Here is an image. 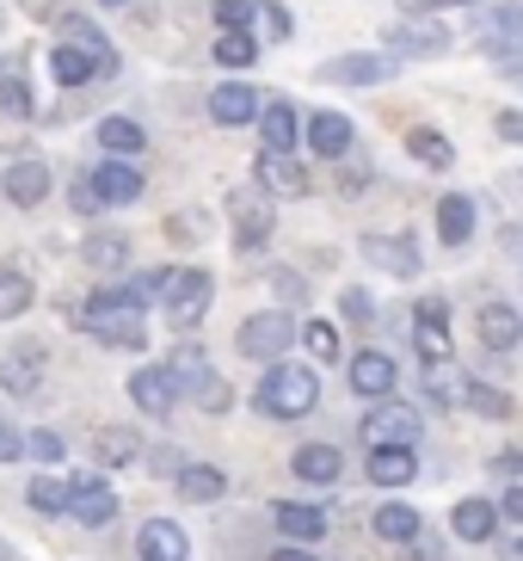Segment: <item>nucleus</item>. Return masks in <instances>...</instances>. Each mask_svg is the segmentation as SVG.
I'll use <instances>...</instances> for the list:
<instances>
[{
	"label": "nucleus",
	"instance_id": "obj_1",
	"mask_svg": "<svg viewBox=\"0 0 523 561\" xmlns=\"http://www.w3.org/2000/svg\"><path fill=\"white\" fill-rule=\"evenodd\" d=\"M259 413H271V420H302V413H314V401H321V377H314L309 364H271L259 382Z\"/></svg>",
	"mask_w": 523,
	"mask_h": 561
},
{
	"label": "nucleus",
	"instance_id": "obj_2",
	"mask_svg": "<svg viewBox=\"0 0 523 561\" xmlns=\"http://www.w3.org/2000/svg\"><path fill=\"white\" fill-rule=\"evenodd\" d=\"M81 328L93 333L98 346H130V352H142L148 346V333H142V309H136L130 297H124V290H98L93 302H86L81 309Z\"/></svg>",
	"mask_w": 523,
	"mask_h": 561
},
{
	"label": "nucleus",
	"instance_id": "obj_3",
	"mask_svg": "<svg viewBox=\"0 0 523 561\" xmlns=\"http://www.w3.org/2000/svg\"><path fill=\"white\" fill-rule=\"evenodd\" d=\"M161 302H166V321H173L179 333H191L197 321L210 314V302H216V278H210V272H185V265L173 272V265H166Z\"/></svg>",
	"mask_w": 523,
	"mask_h": 561
},
{
	"label": "nucleus",
	"instance_id": "obj_4",
	"mask_svg": "<svg viewBox=\"0 0 523 561\" xmlns=\"http://www.w3.org/2000/svg\"><path fill=\"white\" fill-rule=\"evenodd\" d=\"M234 346H241V358L278 364L283 352L295 346V321L283 309H259V314H246L241 328H234Z\"/></svg>",
	"mask_w": 523,
	"mask_h": 561
},
{
	"label": "nucleus",
	"instance_id": "obj_5",
	"mask_svg": "<svg viewBox=\"0 0 523 561\" xmlns=\"http://www.w3.org/2000/svg\"><path fill=\"white\" fill-rule=\"evenodd\" d=\"M229 216H234V248H241V260L246 253H259L265 241H271V198L265 192H234L229 198Z\"/></svg>",
	"mask_w": 523,
	"mask_h": 561
},
{
	"label": "nucleus",
	"instance_id": "obj_6",
	"mask_svg": "<svg viewBox=\"0 0 523 561\" xmlns=\"http://www.w3.org/2000/svg\"><path fill=\"white\" fill-rule=\"evenodd\" d=\"M363 438H370V445H419V408L382 396L376 408H370V420H363Z\"/></svg>",
	"mask_w": 523,
	"mask_h": 561
},
{
	"label": "nucleus",
	"instance_id": "obj_7",
	"mask_svg": "<svg viewBox=\"0 0 523 561\" xmlns=\"http://www.w3.org/2000/svg\"><path fill=\"white\" fill-rule=\"evenodd\" d=\"M44 377H49V352L44 346H13L7 358H0V389L13 401H32L37 389H44Z\"/></svg>",
	"mask_w": 523,
	"mask_h": 561
},
{
	"label": "nucleus",
	"instance_id": "obj_8",
	"mask_svg": "<svg viewBox=\"0 0 523 561\" xmlns=\"http://www.w3.org/2000/svg\"><path fill=\"white\" fill-rule=\"evenodd\" d=\"M130 401L148 413V420H166L173 401H179V382H173L166 364H142V370H130Z\"/></svg>",
	"mask_w": 523,
	"mask_h": 561
},
{
	"label": "nucleus",
	"instance_id": "obj_9",
	"mask_svg": "<svg viewBox=\"0 0 523 561\" xmlns=\"http://www.w3.org/2000/svg\"><path fill=\"white\" fill-rule=\"evenodd\" d=\"M253 180H259L271 198H302V192H309V167L283 149H265L259 161H253Z\"/></svg>",
	"mask_w": 523,
	"mask_h": 561
},
{
	"label": "nucleus",
	"instance_id": "obj_10",
	"mask_svg": "<svg viewBox=\"0 0 523 561\" xmlns=\"http://www.w3.org/2000/svg\"><path fill=\"white\" fill-rule=\"evenodd\" d=\"M302 136H309L314 154L345 161V154H351V142H358V124H351L345 112H314V117H302Z\"/></svg>",
	"mask_w": 523,
	"mask_h": 561
},
{
	"label": "nucleus",
	"instance_id": "obj_11",
	"mask_svg": "<svg viewBox=\"0 0 523 561\" xmlns=\"http://www.w3.org/2000/svg\"><path fill=\"white\" fill-rule=\"evenodd\" d=\"M400 56H339V62L321 68V81H339V87H382L394 81Z\"/></svg>",
	"mask_w": 523,
	"mask_h": 561
},
{
	"label": "nucleus",
	"instance_id": "obj_12",
	"mask_svg": "<svg viewBox=\"0 0 523 561\" xmlns=\"http://www.w3.org/2000/svg\"><path fill=\"white\" fill-rule=\"evenodd\" d=\"M49 161H13L7 173H0V192L19 204V210H32V204H44L49 198Z\"/></svg>",
	"mask_w": 523,
	"mask_h": 561
},
{
	"label": "nucleus",
	"instance_id": "obj_13",
	"mask_svg": "<svg viewBox=\"0 0 523 561\" xmlns=\"http://www.w3.org/2000/svg\"><path fill=\"white\" fill-rule=\"evenodd\" d=\"M394 382H400V370H394L388 352H358V358H351V389H358L363 401L394 396Z\"/></svg>",
	"mask_w": 523,
	"mask_h": 561
},
{
	"label": "nucleus",
	"instance_id": "obj_14",
	"mask_svg": "<svg viewBox=\"0 0 523 561\" xmlns=\"http://www.w3.org/2000/svg\"><path fill=\"white\" fill-rule=\"evenodd\" d=\"M136 556L142 561H185L191 556V537H185L173 518H148L142 537H136Z\"/></svg>",
	"mask_w": 523,
	"mask_h": 561
},
{
	"label": "nucleus",
	"instance_id": "obj_15",
	"mask_svg": "<svg viewBox=\"0 0 523 561\" xmlns=\"http://www.w3.org/2000/svg\"><path fill=\"white\" fill-rule=\"evenodd\" d=\"M68 512H74L86 530H98V525H112V518H117V494L105 488V481L81 476V481H74V500H68Z\"/></svg>",
	"mask_w": 523,
	"mask_h": 561
},
{
	"label": "nucleus",
	"instance_id": "obj_16",
	"mask_svg": "<svg viewBox=\"0 0 523 561\" xmlns=\"http://www.w3.org/2000/svg\"><path fill=\"white\" fill-rule=\"evenodd\" d=\"M412 476H419L412 445H370V481L376 488H407Z\"/></svg>",
	"mask_w": 523,
	"mask_h": 561
},
{
	"label": "nucleus",
	"instance_id": "obj_17",
	"mask_svg": "<svg viewBox=\"0 0 523 561\" xmlns=\"http://www.w3.org/2000/svg\"><path fill=\"white\" fill-rule=\"evenodd\" d=\"M259 93H253V87L246 81H229V87H216L210 93V117L216 124H259Z\"/></svg>",
	"mask_w": 523,
	"mask_h": 561
},
{
	"label": "nucleus",
	"instance_id": "obj_18",
	"mask_svg": "<svg viewBox=\"0 0 523 561\" xmlns=\"http://www.w3.org/2000/svg\"><path fill=\"white\" fill-rule=\"evenodd\" d=\"M271 518H278V530L290 537V543H321V537H327V525H333L321 506H295V500H278V512H271Z\"/></svg>",
	"mask_w": 523,
	"mask_h": 561
},
{
	"label": "nucleus",
	"instance_id": "obj_19",
	"mask_svg": "<svg viewBox=\"0 0 523 561\" xmlns=\"http://www.w3.org/2000/svg\"><path fill=\"white\" fill-rule=\"evenodd\" d=\"M93 192H98V204H136L142 198V173L130 161H98Z\"/></svg>",
	"mask_w": 523,
	"mask_h": 561
},
{
	"label": "nucleus",
	"instance_id": "obj_20",
	"mask_svg": "<svg viewBox=\"0 0 523 561\" xmlns=\"http://www.w3.org/2000/svg\"><path fill=\"white\" fill-rule=\"evenodd\" d=\"M450 530H456L462 543H492V530H499V506H492V500H456Z\"/></svg>",
	"mask_w": 523,
	"mask_h": 561
},
{
	"label": "nucleus",
	"instance_id": "obj_21",
	"mask_svg": "<svg viewBox=\"0 0 523 561\" xmlns=\"http://www.w3.org/2000/svg\"><path fill=\"white\" fill-rule=\"evenodd\" d=\"M518 340H523V314L511 309V302H487V309H480V346L511 352Z\"/></svg>",
	"mask_w": 523,
	"mask_h": 561
},
{
	"label": "nucleus",
	"instance_id": "obj_22",
	"mask_svg": "<svg viewBox=\"0 0 523 561\" xmlns=\"http://www.w3.org/2000/svg\"><path fill=\"white\" fill-rule=\"evenodd\" d=\"M363 260L370 265H382V272H400V278H412L419 272V248L412 241H400V234H363Z\"/></svg>",
	"mask_w": 523,
	"mask_h": 561
},
{
	"label": "nucleus",
	"instance_id": "obj_23",
	"mask_svg": "<svg viewBox=\"0 0 523 561\" xmlns=\"http://www.w3.org/2000/svg\"><path fill=\"white\" fill-rule=\"evenodd\" d=\"M222 494H229V476H222L216 462H185L179 469V500H191V506H216Z\"/></svg>",
	"mask_w": 523,
	"mask_h": 561
},
{
	"label": "nucleus",
	"instance_id": "obj_24",
	"mask_svg": "<svg viewBox=\"0 0 523 561\" xmlns=\"http://www.w3.org/2000/svg\"><path fill=\"white\" fill-rule=\"evenodd\" d=\"M407 154L412 161H426L431 173H450V167H456V142H450L443 130H431V124H412L407 130Z\"/></svg>",
	"mask_w": 523,
	"mask_h": 561
},
{
	"label": "nucleus",
	"instance_id": "obj_25",
	"mask_svg": "<svg viewBox=\"0 0 523 561\" xmlns=\"http://www.w3.org/2000/svg\"><path fill=\"white\" fill-rule=\"evenodd\" d=\"M388 44L394 56H443L450 50V25H394Z\"/></svg>",
	"mask_w": 523,
	"mask_h": 561
},
{
	"label": "nucleus",
	"instance_id": "obj_26",
	"mask_svg": "<svg viewBox=\"0 0 523 561\" xmlns=\"http://www.w3.org/2000/svg\"><path fill=\"white\" fill-rule=\"evenodd\" d=\"M98 149L117 154V161H130V154L148 149V130L136 117H98Z\"/></svg>",
	"mask_w": 523,
	"mask_h": 561
},
{
	"label": "nucleus",
	"instance_id": "obj_27",
	"mask_svg": "<svg viewBox=\"0 0 523 561\" xmlns=\"http://www.w3.org/2000/svg\"><path fill=\"white\" fill-rule=\"evenodd\" d=\"M345 476V457L333 445H302L295 450V481H314V488H333Z\"/></svg>",
	"mask_w": 523,
	"mask_h": 561
},
{
	"label": "nucleus",
	"instance_id": "obj_28",
	"mask_svg": "<svg viewBox=\"0 0 523 561\" xmlns=\"http://www.w3.org/2000/svg\"><path fill=\"white\" fill-rule=\"evenodd\" d=\"M259 136H265V149L295 154V136H302V117H295V105H290V100L265 105V112H259Z\"/></svg>",
	"mask_w": 523,
	"mask_h": 561
},
{
	"label": "nucleus",
	"instance_id": "obj_29",
	"mask_svg": "<svg viewBox=\"0 0 523 561\" xmlns=\"http://www.w3.org/2000/svg\"><path fill=\"white\" fill-rule=\"evenodd\" d=\"M438 234H443V248H468V234H475V204L462 198V192H450V198L438 204Z\"/></svg>",
	"mask_w": 523,
	"mask_h": 561
},
{
	"label": "nucleus",
	"instance_id": "obj_30",
	"mask_svg": "<svg viewBox=\"0 0 523 561\" xmlns=\"http://www.w3.org/2000/svg\"><path fill=\"white\" fill-rule=\"evenodd\" d=\"M480 37H487V50L492 56H505L523 44V7H492L487 25H480Z\"/></svg>",
	"mask_w": 523,
	"mask_h": 561
},
{
	"label": "nucleus",
	"instance_id": "obj_31",
	"mask_svg": "<svg viewBox=\"0 0 523 561\" xmlns=\"http://www.w3.org/2000/svg\"><path fill=\"white\" fill-rule=\"evenodd\" d=\"M49 75H56L62 87H86L98 68H93V56H86V50H74V44H56V50H49Z\"/></svg>",
	"mask_w": 523,
	"mask_h": 561
},
{
	"label": "nucleus",
	"instance_id": "obj_32",
	"mask_svg": "<svg viewBox=\"0 0 523 561\" xmlns=\"http://www.w3.org/2000/svg\"><path fill=\"white\" fill-rule=\"evenodd\" d=\"M86 265H93V272H124V260H130V241H124V234H86Z\"/></svg>",
	"mask_w": 523,
	"mask_h": 561
},
{
	"label": "nucleus",
	"instance_id": "obj_33",
	"mask_svg": "<svg viewBox=\"0 0 523 561\" xmlns=\"http://www.w3.org/2000/svg\"><path fill=\"white\" fill-rule=\"evenodd\" d=\"M25 500H32V512H49V518H56V512H68V500H74V481H62V476H37L32 488H25Z\"/></svg>",
	"mask_w": 523,
	"mask_h": 561
},
{
	"label": "nucleus",
	"instance_id": "obj_34",
	"mask_svg": "<svg viewBox=\"0 0 523 561\" xmlns=\"http://www.w3.org/2000/svg\"><path fill=\"white\" fill-rule=\"evenodd\" d=\"M376 537H382V543H400V549L419 543V512H412V506H382L376 512Z\"/></svg>",
	"mask_w": 523,
	"mask_h": 561
},
{
	"label": "nucleus",
	"instance_id": "obj_35",
	"mask_svg": "<svg viewBox=\"0 0 523 561\" xmlns=\"http://www.w3.org/2000/svg\"><path fill=\"white\" fill-rule=\"evenodd\" d=\"M93 457L105 462V469H117V462H136L142 457V445H136V432H124V426H105L93 438Z\"/></svg>",
	"mask_w": 523,
	"mask_h": 561
},
{
	"label": "nucleus",
	"instance_id": "obj_36",
	"mask_svg": "<svg viewBox=\"0 0 523 561\" xmlns=\"http://www.w3.org/2000/svg\"><path fill=\"white\" fill-rule=\"evenodd\" d=\"M32 302H37V284L25 272H0V321H19Z\"/></svg>",
	"mask_w": 523,
	"mask_h": 561
},
{
	"label": "nucleus",
	"instance_id": "obj_37",
	"mask_svg": "<svg viewBox=\"0 0 523 561\" xmlns=\"http://www.w3.org/2000/svg\"><path fill=\"white\" fill-rule=\"evenodd\" d=\"M216 62H222V68H253V62H259L253 32H222V37H216Z\"/></svg>",
	"mask_w": 523,
	"mask_h": 561
},
{
	"label": "nucleus",
	"instance_id": "obj_38",
	"mask_svg": "<svg viewBox=\"0 0 523 561\" xmlns=\"http://www.w3.org/2000/svg\"><path fill=\"white\" fill-rule=\"evenodd\" d=\"M412 346H419L426 364L450 358V321H412Z\"/></svg>",
	"mask_w": 523,
	"mask_h": 561
},
{
	"label": "nucleus",
	"instance_id": "obj_39",
	"mask_svg": "<svg viewBox=\"0 0 523 561\" xmlns=\"http://www.w3.org/2000/svg\"><path fill=\"white\" fill-rule=\"evenodd\" d=\"M302 346H309V358L333 364L339 358V328L333 321H302Z\"/></svg>",
	"mask_w": 523,
	"mask_h": 561
},
{
	"label": "nucleus",
	"instance_id": "obj_40",
	"mask_svg": "<svg viewBox=\"0 0 523 561\" xmlns=\"http://www.w3.org/2000/svg\"><path fill=\"white\" fill-rule=\"evenodd\" d=\"M166 370H173V382H179V389H191V382L210 370V358H204V346H179L173 358H166Z\"/></svg>",
	"mask_w": 523,
	"mask_h": 561
},
{
	"label": "nucleus",
	"instance_id": "obj_41",
	"mask_svg": "<svg viewBox=\"0 0 523 561\" xmlns=\"http://www.w3.org/2000/svg\"><path fill=\"white\" fill-rule=\"evenodd\" d=\"M462 401H468L475 413H487V420H505V413H511V396H499V389H487V382H475V377H468Z\"/></svg>",
	"mask_w": 523,
	"mask_h": 561
},
{
	"label": "nucleus",
	"instance_id": "obj_42",
	"mask_svg": "<svg viewBox=\"0 0 523 561\" xmlns=\"http://www.w3.org/2000/svg\"><path fill=\"white\" fill-rule=\"evenodd\" d=\"M161 284H166V265H161V272H136V278H124L117 290H124L136 309H148V302H161Z\"/></svg>",
	"mask_w": 523,
	"mask_h": 561
},
{
	"label": "nucleus",
	"instance_id": "obj_43",
	"mask_svg": "<svg viewBox=\"0 0 523 561\" xmlns=\"http://www.w3.org/2000/svg\"><path fill=\"white\" fill-rule=\"evenodd\" d=\"M185 396H197V401H204V408H210V413H229V389H222V377H216V370H204V377H197L191 382V389H185Z\"/></svg>",
	"mask_w": 523,
	"mask_h": 561
},
{
	"label": "nucleus",
	"instance_id": "obj_44",
	"mask_svg": "<svg viewBox=\"0 0 523 561\" xmlns=\"http://www.w3.org/2000/svg\"><path fill=\"white\" fill-rule=\"evenodd\" d=\"M253 25H259L265 37H290V7L265 0V7H253Z\"/></svg>",
	"mask_w": 523,
	"mask_h": 561
},
{
	"label": "nucleus",
	"instance_id": "obj_45",
	"mask_svg": "<svg viewBox=\"0 0 523 561\" xmlns=\"http://www.w3.org/2000/svg\"><path fill=\"white\" fill-rule=\"evenodd\" d=\"M216 25L222 32H253V7L246 0H216Z\"/></svg>",
	"mask_w": 523,
	"mask_h": 561
},
{
	"label": "nucleus",
	"instance_id": "obj_46",
	"mask_svg": "<svg viewBox=\"0 0 523 561\" xmlns=\"http://www.w3.org/2000/svg\"><path fill=\"white\" fill-rule=\"evenodd\" d=\"M166 241H185V248H191V241H204V210H179V216H166Z\"/></svg>",
	"mask_w": 523,
	"mask_h": 561
},
{
	"label": "nucleus",
	"instance_id": "obj_47",
	"mask_svg": "<svg viewBox=\"0 0 523 561\" xmlns=\"http://www.w3.org/2000/svg\"><path fill=\"white\" fill-rule=\"evenodd\" d=\"M25 457H37L44 469H56V462H62V438H56V432H32V438H25Z\"/></svg>",
	"mask_w": 523,
	"mask_h": 561
},
{
	"label": "nucleus",
	"instance_id": "obj_48",
	"mask_svg": "<svg viewBox=\"0 0 523 561\" xmlns=\"http://www.w3.org/2000/svg\"><path fill=\"white\" fill-rule=\"evenodd\" d=\"M0 112L7 117H32V93H25L19 81H0Z\"/></svg>",
	"mask_w": 523,
	"mask_h": 561
},
{
	"label": "nucleus",
	"instance_id": "obj_49",
	"mask_svg": "<svg viewBox=\"0 0 523 561\" xmlns=\"http://www.w3.org/2000/svg\"><path fill=\"white\" fill-rule=\"evenodd\" d=\"M271 290H278L283 302H295V309H302V302H309V284L295 278V272H271Z\"/></svg>",
	"mask_w": 523,
	"mask_h": 561
},
{
	"label": "nucleus",
	"instance_id": "obj_50",
	"mask_svg": "<svg viewBox=\"0 0 523 561\" xmlns=\"http://www.w3.org/2000/svg\"><path fill=\"white\" fill-rule=\"evenodd\" d=\"M492 130L505 136V142H518V149H523V112H499V124H492Z\"/></svg>",
	"mask_w": 523,
	"mask_h": 561
},
{
	"label": "nucleus",
	"instance_id": "obj_51",
	"mask_svg": "<svg viewBox=\"0 0 523 561\" xmlns=\"http://www.w3.org/2000/svg\"><path fill=\"white\" fill-rule=\"evenodd\" d=\"M25 457V438H19V432H7L0 426V462H19Z\"/></svg>",
	"mask_w": 523,
	"mask_h": 561
},
{
	"label": "nucleus",
	"instance_id": "obj_52",
	"mask_svg": "<svg viewBox=\"0 0 523 561\" xmlns=\"http://www.w3.org/2000/svg\"><path fill=\"white\" fill-rule=\"evenodd\" d=\"M345 314H351V321H370V297H363V290H345Z\"/></svg>",
	"mask_w": 523,
	"mask_h": 561
},
{
	"label": "nucleus",
	"instance_id": "obj_53",
	"mask_svg": "<svg viewBox=\"0 0 523 561\" xmlns=\"http://www.w3.org/2000/svg\"><path fill=\"white\" fill-rule=\"evenodd\" d=\"M271 561H321V556H309V543H283L271 549Z\"/></svg>",
	"mask_w": 523,
	"mask_h": 561
},
{
	"label": "nucleus",
	"instance_id": "obj_54",
	"mask_svg": "<svg viewBox=\"0 0 523 561\" xmlns=\"http://www.w3.org/2000/svg\"><path fill=\"white\" fill-rule=\"evenodd\" d=\"M412 13H443V7H475V0H407Z\"/></svg>",
	"mask_w": 523,
	"mask_h": 561
},
{
	"label": "nucleus",
	"instance_id": "obj_55",
	"mask_svg": "<svg viewBox=\"0 0 523 561\" xmlns=\"http://www.w3.org/2000/svg\"><path fill=\"white\" fill-rule=\"evenodd\" d=\"M499 512H505L511 525H523V488H511V494H505V506H499Z\"/></svg>",
	"mask_w": 523,
	"mask_h": 561
},
{
	"label": "nucleus",
	"instance_id": "obj_56",
	"mask_svg": "<svg viewBox=\"0 0 523 561\" xmlns=\"http://www.w3.org/2000/svg\"><path fill=\"white\" fill-rule=\"evenodd\" d=\"M98 7H130V0H98Z\"/></svg>",
	"mask_w": 523,
	"mask_h": 561
}]
</instances>
